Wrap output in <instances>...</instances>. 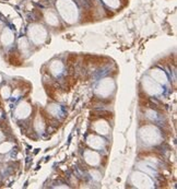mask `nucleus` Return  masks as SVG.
<instances>
[{"label":"nucleus","mask_w":177,"mask_h":189,"mask_svg":"<svg viewBox=\"0 0 177 189\" xmlns=\"http://www.w3.org/2000/svg\"><path fill=\"white\" fill-rule=\"evenodd\" d=\"M30 113V107L26 104H20L19 105V107L16 108V115H18V117H26V116L29 115Z\"/></svg>","instance_id":"4"},{"label":"nucleus","mask_w":177,"mask_h":189,"mask_svg":"<svg viewBox=\"0 0 177 189\" xmlns=\"http://www.w3.org/2000/svg\"><path fill=\"white\" fill-rule=\"evenodd\" d=\"M57 9L60 16L68 23H73L78 19V10L76 5L71 0H58Z\"/></svg>","instance_id":"1"},{"label":"nucleus","mask_w":177,"mask_h":189,"mask_svg":"<svg viewBox=\"0 0 177 189\" xmlns=\"http://www.w3.org/2000/svg\"><path fill=\"white\" fill-rule=\"evenodd\" d=\"M45 18H46V21L48 22L50 25H57L58 24V18L56 16V14L54 13V12H52V11L47 12Z\"/></svg>","instance_id":"6"},{"label":"nucleus","mask_w":177,"mask_h":189,"mask_svg":"<svg viewBox=\"0 0 177 189\" xmlns=\"http://www.w3.org/2000/svg\"><path fill=\"white\" fill-rule=\"evenodd\" d=\"M132 181L133 184H135V186H139V187H148L149 185H151V181H150V179L146 175H142V174H139V173L133 174Z\"/></svg>","instance_id":"3"},{"label":"nucleus","mask_w":177,"mask_h":189,"mask_svg":"<svg viewBox=\"0 0 177 189\" xmlns=\"http://www.w3.org/2000/svg\"><path fill=\"white\" fill-rule=\"evenodd\" d=\"M108 7L110 8H118L119 7V0H103Z\"/></svg>","instance_id":"7"},{"label":"nucleus","mask_w":177,"mask_h":189,"mask_svg":"<svg viewBox=\"0 0 177 189\" xmlns=\"http://www.w3.org/2000/svg\"><path fill=\"white\" fill-rule=\"evenodd\" d=\"M11 148V144L10 143H8V142H5V143H2V144L0 145V152H8L9 150H10Z\"/></svg>","instance_id":"8"},{"label":"nucleus","mask_w":177,"mask_h":189,"mask_svg":"<svg viewBox=\"0 0 177 189\" xmlns=\"http://www.w3.org/2000/svg\"><path fill=\"white\" fill-rule=\"evenodd\" d=\"M1 139H2V134H0V140H1Z\"/></svg>","instance_id":"9"},{"label":"nucleus","mask_w":177,"mask_h":189,"mask_svg":"<svg viewBox=\"0 0 177 189\" xmlns=\"http://www.w3.org/2000/svg\"><path fill=\"white\" fill-rule=\"evenodd\" d=\"M30 35H31V40L35 43L42 42L43 38L46 36V32L41 25H33L30 29Z\"/></svg>","instance_id":"2"},{"label":"nucleus","mask_w":177,"mask_h":189,"mask_svg":"<svg viewBox=\"0 0 177 189\" xmlns=\"http://www.w3.org/2000/svg\"><path fill=\"white\" fill-rule=\"evenodd\" d=\"M12 41H13V34L11 33V31L8 29L5 30L2 35H1V42L5 45H9L12 43Z\"/></svg>","instance_id":"5"}]
</instances>
